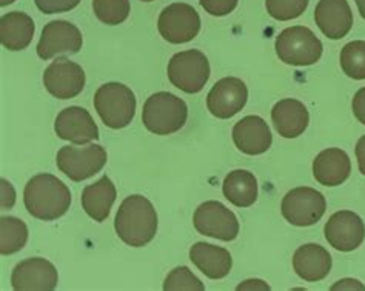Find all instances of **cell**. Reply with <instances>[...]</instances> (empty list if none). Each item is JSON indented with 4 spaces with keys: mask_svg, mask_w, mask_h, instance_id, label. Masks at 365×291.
Instances as JSON below:
<instances>
[{
    "mask_svg": "<svg viewBox=\"0 0 365 291\" xmlns=\"http://www.w3.org/2000/svg\"><path fill=\"white\" fill-rule=\"evenodd\" d=\"M24 203L33 218L45 222L56 220L70 210L71 191L53 174L42 173L28 180Z\"/></svg>",
    "mask_w": 365,
    "mask_h": 291,
    "instance_id": "obj_1",
    "label": "cell"
},
{
    "mask_svg": "<svg viewBox=\"0 0 365 291\" xmlns=\"http://www.w3.org/2000/svg\"><path fill=\"white\" fill-rule=\"evenodd\" d=\"M114 228L127 245L136 248L145 247L156 236V210L147 198L133 194L120 203L114 219Z\"/></svg>",
    "mask_w": 365,
    "mask_h": 291,
    "instance_id": "obj_2",
    "label": "cell"
},
{
    "mask_svg": "<svg viewBox=\"0 0 365 291\" xmlns=\"http://www.w3.org/2000/svg\"><path fill=\"white\" fill-rule=\"evenodd\" d=\"M187 103L171 93H156L143 103L142 122L148 131L158 136H168L179 131L187 123Z\"/></svg>",
    "mask_w": 365,
    "mask_h": 291,
    "instance_id": "obj_3",
    "label": "cell"
},
{
    "mask_svg": "<svg viewBox=\"0 0 365 291\" xmlns=\"http://www.w3.org/2000/svg\"><path fill=\"white\" fill-rule=\"evenodd\" d=\"M94 108L108 128L120 130L134 119L136 96L122 83H105L94 94Z\"/></svg>",
    "mask_w": 365,
    "mask_h": 291,
    "instance_id": "obj_4",
    "label": "cell"
},
{
    "mask_svg": "<svg viewBox=\"0 0 365 291\" xmlns=\"http://www.w3.org/2000/svg\"><path fill=\"white\" fill-rule=\"evenodd\" d=\"M276 53L279 59L293 66L314 65L322 56V42L307 26H292L276 37Z\"/></svg>",
    "mask_w": 365,
    "mask_h": 291,
    "instance_id": "obj_5",
    "label": "cell"
},
{
    "mask_svg": "<svg viewBox=\"0 0 365 291\" xmlns=\"http://www.w3.org/2000/svg\"><path fill=\"white\" fill-rule=\"evenodd\" d=\"M210 62L202 51L187 50L176 53L168 62V79L180 91L196 94L210 79Z\"/></svg>",
    "mask_w": 365,
    "mask_h": 291,
    "instance_id": "obj_6",
    "label": "cell"
},
{
    "mask_svg": "<svg viewBox=\"0 0 365 291\" xmlns=\"http://www.w3.org/2000/svg\"><path fill=\"white\" fill-rule=\"evenodd\" d=\"M107 150L101 145L88 147H62L57 153L56 163L65 176L74 182H82L98 174L107 163Z\"/></svg>",
    "mask_w": 365,
    "mask_h": 291,
    "instance_id": "obj_7",
    "label": "cell"
},
{
    "mask_svg": "<svg viewBox=\"0 0 365 291\" xmlns=\"http://www.w3.org/2000/svg\"><path fill=\"white\" fill-rule=\"evenodd\" d=\"M324 194L310 187H297L285 194L281 211L287 222L296 227H310L325 215Z\"/></svg>",
    "mask_w": 365,
    "mask_h": 291,
    "instance_id": "obj_8",
    "label": "cell"
},
{
    "mask_svg": "<svg viewBox=\"0 0 365 291\" xmlns=\"http://www.w3.org/2000/svg\"><path fill=\"white\" fill-rule=\"evenodd\" d=\"M160 36L170 44H187L199 34L200 17L188 4H171L162 9L158 21Z\"/></svg>",
    "mask_w": 365,
    "mask_h": 291,
    "instance_id": "obj_9",
    "label": "cell"
},
{
    "mask_svg": "<svg viewBox=\"0 0 365 291\" xmlns=\"http://www.w3.org/2000/svg\"><path fill=\"white\" fill-rule=\"evenodd\" d=\"M193 224L197 233L220 240H235L239 235V220L232 210L217 200L200 203L195 211Z\"/></svg>",
    "mask_w": 365,
    "mask_h": 291,
    "instance_id": "obj_10",
    "label": "cell"
},
{
    "mask_svg": "<svg viewBox=\"0 0 365 291\" xmlns=\"http://www.w3.org/2000/svg\"><path fill=\"white\" fill-rule=\"evenodd\" d=\"M83 37L76 25L66 21H53L45 25L37 54L41 59L50 61L57 54H76L82 50Z\"/></svg>",
    "mask_w": 365,
    "mask_h": 291,
    "instance_id": "obj_11",
    "label": "cell"
},
{
    "mask_svg": "<svg viewBox=\"0 0 365 291\" xmlns=\"http://www.w3.org/2000/svg\"><path fill=\"white\" fill-rule=\"evenodd\" d=\"M43 85L56 99H73L83 90L85 73L78 63L68 59H56L43 73Z\"/></svg>",
    "mask_w": 365,
    "mask_h": 291,
    "instance_id": "obj_12",
    "label": "cell"
},
{
    "mask_svg": "<svg viewBox=\"0 0 365 291\" xmlns=\"http://www.w3.org/2000/svg\"><path fill=\"white\" fill-rule=\"evenodd\" d=\"M248 101L247 85L237 77H224L207 96L208 111L217 119H230L242 111Z\"/></svg>",
    "mask_w": 365,
    "mask_h": 291,
    "instance_id": "obj_13",
    "label": "cell"
},
{
    "mask_svg": "<svg viewBox=\"0 0 365 291\" xmlns=\"http://www.w3.org/2000/svg\"><path fill=\"white\" fill-rule=\"evenodd\" d=\"M57 270L43 257L25 259L14 267L11 285L17 291H51L57 287Z\"/></svg>",
    "mask_w": 365,
    "mask_h": 291,
    "instance_id": "obj_14",
    "label": "cell"
},
{
    "mask_svg": "<svg viewBox=\"0 0 365 291\" xmlns=\"http://www.w3.org/2000/svg\"><path fill=\"white\" fill-rule=\"evenodd\" d=\"M324 233L333 248L347 253L361 247L365 239V225L356 213L342 210L329 219Z\"/></svg>",
    "mask_w": 365,
    "mask_h": 291,
    "instance_id": "obj_15",
    "label": "cell"
},
{
    "mask_svg": "<svg viewBox=\"0 0 365 291\" xmlns=\"http://www.w3.org/2000/svg\"><path fill=\"white\" fill-rule=\"evenodd\" d=\"M54 131L63 141L83 145L99 139V128L91 114L82 106H70L57 114Z\"/></svg>",
    "mask_w": 365,
    "mask_h": 291,
    "instance_id": "obj_16",
    "label": "cell"
},
{
    "mask_svg": "<svg viewBox=\"0 0 365 291\" xmlns=\"http://www.w3.org/2000/svg\"><path fill=\"white\" fill-rule=\"evenodd\" d=\"M319 30L333 41L347 36L353 26V13L347 0H319L314 9Z\"/></svg>",
    "mask_w": 365,
    "mask_h": 291,
    "instance_id": "obj_17",
    "label": "cell"
},
{
    "mask_svg": "<svg viewBox=\"0 0 365 291\" xmlns=\"http://www.w3.org/2000/svg\"><path fill=\"white\" fill-rule=\"evenodd\" d=\"M233 142L248 156L264 154L272 147L273 136L267 122L259 116H247L239 121L233 128Z\"/></svg>",
    "mask_w": 365,
    "mask_h": 291,
    "instance_id": "obj_18",
    "label": "cell"
},
{
    "mask_svg": "<svg viewBox=\"0 0 365 291\" xmlns=\"http://www.w3.org/2000/svg\"><path fill=\"white\" fill-rule=\"evenodd\" d=\"M350 158L341 148L324 150L313 160V176L324 187L341 185L350 178Z\"/></svg>",
    "mask_w": 365,
    "mask_h": 291,
    "instance_id": "obj_19",
    "label": "cell"
},
{
    "mask_svg": "<svg viewBox=\"0 0 365 291\" xmlns=\"http://www.w3.org/2000/svg\"><path fill=\"white\" fill-rule=\"evenodd\" d=\"M293 268L307 282H319L330 273L331 256L318 244H305L294 251Z\"/></svg>",
    "mask_w": 365,
    "mask_h": 291,
    "instance_id": "obj_20",
    "label": "cell"
},
{
    "mask_svg": "<svg viewBox=\"0 0 365 291\" xmlns=\"http://www.w3.org/2000/svg\"><path fill=\"white\" fill-rule=\"evenodd\" d=\"M272 121L279 136L285 139H294L309 127L310 114L302 102L282 99L273 106Z\"/></svg>",
    "mask_w": 365,
    "mask_h": 291,
    "instance_id": "obj_21",
    "label": "cell"
},
{
    "mask_svg": "<svg viewBox=\"0 0 365 291\" xmlns=\"http://www.w3.org/2000/svg\"><path fill=\"white\" fill-rule=\"evenodd\" d=\"M190 260L210 279H224L233 267L228 250L205 242H197L190 248Z\"/></svg>",
    "mask_w": 365,
    "mask_h": 291,
    "instance_id": "obj_22",
    "label": "cell"
},
{
    "mask_svg": "<svg viewBox=\"0 0 365 291\" xmlns=\"http://www.w3.org/2000/svg\"><path fill=\"white\" fill-rule=\"evenodd\" d=\"M118 191L108 176H102L98 182L86 185L82 191V207L86 215L96 222L108 218L113 203L116 202Z\"/></svg>",
    "mask_w": 365,
    "mask_h": 291,
    "instance_id": "obj_23",
    "label": "cell"
},
{
    "mask_svg": "<svg viewBox=\"0 0 365 291\" xmlns=\"http://www.w3.org/2000/svg\"><path fill=\"white\" fill-rule=\"evenodd\" d=\"M33 19L21 11H13L0 19V41L9 51H21L31 44L34 36Z\"/></svg>",
    "mask_w": 365,
    "mask_h": 291,
    "instance_id": "obj_24",
    "label": "cell"
},
{
    "mask_svg": "<svg viewBox=\"0 0 365 291\" xmlns=\"http://www.w3.org/2000/svg\"><path fill=\"white\" fill-rule=\"evenodd\" d=\"M224 196L239 208L252 207L257 199V180L253 173L247 170H235L224 180Z\"/></svg>",
    "mask_w": 365,
    "mask_h": 291,
    "instance_id": "obj_25",
    "label": "cell"
},
{
    "mask_svg": "<svg viewBox=\"0 0 365 291\" xmlns=\"http://www.w3.org/2000/svg\"><path fill=\"white\" fill-rule=\"evenodd\" d=\"M28 240V227L24 220L14 216L0 219V253L4 256L21 251Z\"/></svg>",
    "mask_w": 365,
    "mask_h": 291,
    "instance_id": "obj_26",
    "label": "cell"
},
{
    "mask_svg": "<svg viewBox=\"0 0 365 291\" xmlns=\"http://www.w3.org/2000/svg\"><path fill=\"white\" fill-rule=\"evenodd\" d=\"M341 68L354 81L365 79V41H353L342 48Z\"/></svg>",
    "mask_w": 365,
    "mask_h": 291,
    "instance_id": "obj_27",
    "label": "cell"
},
{
    "mask_svg": "<svg viewBox=\"0 0 365 291\" xmlns=\"http://www.w3.org/2000/svg\"><path fill=\"white\" fill-rule=\"evenodd\" d=\"M96 17L105 25H119L130 16V0H93Z\"/></svg>",
    "mask_w": 365,
    "mask_h": 291,
    "instance_id": "obj_28",
    "label": "cell"
},
{
    "mask_svg": "<svg viewBox=\"0 0 365 291\" xmlns=\"http://www.w3.org/2000/svg\"><path fill=\"white\" fill-rule=\"evenodd\" d=\"M310 0H265L267 13L276 21L287 22L302 16Z\"/></svg>",
    "mask_w": 365,
    "mask_h": 291,
    "instance_id": "obj_29",
    "label": "cell"
},
{
    "mask_svg": "<svg viewBox=\"0 0 365 291\" xmlns=\"http://www.w3.org/2000/svg\"><path fill=\"white\" fill-rule=\"evenodd\" d=\"M165 291H204L205 285L200 282L188 267H178L167 276L163 282Z\"/></svg>",
    "mask_w": 365,
    "mask_h": 291,
    "instance_id": "obj_30",
    "label": "cell"
},
{
    "mask_svg": "<svg viewBox=\"0 0 365 291\" xmlns=\"http://www.w3.org/2000/svg\"><path fill=\"white\" fill-rule=\"evenodd\" d=\"M36 6L45 14L71 11L81 4V0H34Z\"/></svg>",
    "mask_w": 365,
    "mask_h": 291,
    "instance_id": "obj_31",
    "label": "cell"
},
{
    "mask_svg": "<svg viewBox=\"0 0 365 291\" xmlns=\"http://www.w3.org/2000/svg\"><path fill=\"white\" fill-rule=\"evenodd\" d=\"M239 0H199L200 6L211 16L222 17L233 13L237 6Z\"/></svg>",
    "mask_w": 365,
    "mask_h": 291,
    "instance_id": "obj_32",
    "label": "cell"
},
{
    "mask_svg": "<svg viewBox=\"0 0 365 291\" xmlns=\"http://www.w3.org/2000/svg\"><path fill=\"white\" fill-rule=\"evenodd\" d=\"M351 108H353L354 118L365 125V86L364 88H361L356 94H354L353 102H351Z\"/></svg>",
    "mask_w": 365,
    "mask_h": 291,
    "instance_id": "obj_33",
    "label": "cell"
},
{
    "mask_svg": "<svg viewBox=\"0 0 365 291\" xmlns=\"http://www.w3.org/2000/svg\"><path fill=\"white\" fill-rule=\"evenodd\" d=\"M333 291L336 290H365V287L359 282V280H354V279H342L339 282H336L331 287Z\"/></svg>",
    "mask_w": 365,
    "mask_h": 291,
    "instance_id": "obj_34",
    "label": "cell"
},
{
    "mask_svg": "<svg viewBox=\"0 0 365 291\" xmlns=\"http://www.w3.org/2000/svg\"><path fill=\"white\" fill-rule=\"evenodd\" d=\"M354 153H356L359 171L365 176V136H362V138L358 141L356 150H354Z\"/></svg>",
    "mask_w": 365,
    "mask_h": 291,
    "instance_id": "obj_35",
    "label": "cell"
},
{
    "mask_svg": "<svg viewBox=\"0 0 365 291\" xmlns=\"http://www.w3.org/2000/svg\"><path fill=\"white\" fill-rule=\"evenodd\" d=\"M237 290H270V285L261 279H250L242 282L241 285H237Z\"/></svg>",
    "mask_w": 365,
    "mask_h": 291,
    "instance_id": "obj_36",
    "label": "cell"
},
{
    "mask_svg": "<svg viewBox=\"0 0 365 291\" xmlns=\"http://www.w3.org/2000/svg\"><path fill=\"white\" fill-rule=\"evenodd\" d=\"M354 2H356V5H358V9H359L362 19H365V0H354Z\"/></svg>",
    "mask_w": 365,
    "mask_h": 291,
    "instance_id": "obj_37",
    "label": "cell"
},
{
    "mask_svg": "<svg viewBox=\"0 0 365 291\" xmlns=\"http://www.w3.org/2000/svg\"><path fill=\"white\" fill-rule=\"evenodd\" d=\"M13 2H16V0H0V5H2V6H6V5L13 4Z\"/></svg>",
    "mask_w": 365,
    "mask_h": 291,
    "instance_id": "obj_38",
    "label": "cell"
},
{
    "mask_svg": "<svg viewBox=\"0 0 365 291\" xmlns=\"http://www.w3.org/2000/svg\"><path fill=\"white\" fill-rule=\"evenodd\" d=\"M142 2H153V0H142Z\"/></svg>",
    "mask_w": 365,
    "mask_h": 291,
    "instance_id": "obj_39",
    "label": "cell"
}]
</instances>
